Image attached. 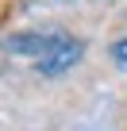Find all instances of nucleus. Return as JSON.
<instances>
[{"label":"nucleus","instance_id":"nucleus-1","mask_svg":"<svg viewBox=\"0 0 127 131\" xmlns=\"http://www.w3.org/2000/svg\"><path fill=\"white\" fill-rule=\"evenodd\" d=\"M35 54H39V73H46V77H58V73H66L70 66L81 58V42H73V39H66V35H42V39H35Z\"/></svg>","mask_w":127,"mask_h":131},{"label":"nucleus","instance_id":"nucleus-2","mask_svg":"<svg viewBox=\"0 0 127 131\" xmlns=\"http://www.w3.org/2000/svg\"><path fill=\"white\" fill-rule=\"evenodd\" d=\"M112 58H116V66H119V70H127V39H119V42L112 46Z\"/></svg>","mask_w":127,"mask_h":131}]
</instances>
